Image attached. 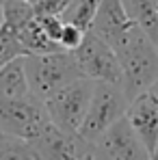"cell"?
I'll return each mask as SVG.
<instances>
[{
    "mask_svg": "<svg viewBox=\"0 0 158 160\" xmlns=\"http://www.w3.org/2000/svg\"><path fill=\"white\" fill-rule=\"evenodd\" d=\"M150 91H154V93H156V95H158V78L154 80V84H152V87H150Z\"/></svg>",
    "mask_w": 158,
    "mask_h": 160,
    "instance_id": "e0dca14e",
    "label": "cell"
},
{
    "mask_svg": "<svg viewBox=\"0 0 158 160\" xmlns=\"http://www.w3.org/2000/svg\"><path fill=\"white\" fill-rule=\"evenodd\" d=\"M0 22H2V4H0Z\"/></svg>",
    "mask_w": 158,
    "mask_h": 160,
    "instance_id": "d6986e66",
    "label": "cell"
},
{
    "mask_svg": "<svg viewBox=\"0 0 158 160\" xmlns=\"http://www.w3.org/2000/svg\"><path fill=\"white\" fill-rule=\"evenodd\" d=\"M98 4H100V0H72L61 18L65 22H72V24L80 26L82 30H89L93 18H95Z\"/></svg>",
    "mask_w": 158,
    "mask_h": 160,
    "instance_id": "4fadbf2b",
    "label": "cell"
},
{
    "mask_svg": "<svg viewBox=\"0 0 158 160\" xmlns=\"http://www.w3.org/2000/svg\"><path fill=\"white\" fill-rule=\"evenodd\" d=\"M93 158H115V160H143L150 158V152L136 136L130 121L119 117L113 121L95 141H91Z\"/></svg>",
    "mask_w": 158,
    "mask_h": 160,
    "instance_id": "52a82bcc",
    "label": "cell"
},
{
    "mask_svg": "<svg viewBox=\"0 0 158 160\" xmlns=\"http://www.w3.org/2000/svg\"><path fill=\"white\" fill-rule=\"evenodd\" d=\"M22 46L28 54H41V52H54V50H63L52 37L46 32V28L41 24L39 15H33L24 26L18 32Z\"/></svg>",
    "mask_w": 158,
    "mask_h": 160,
    "instance_id": "8fae6325",
    "label": "cell"
},
{
    "mask_svg": "<svg viewBox=\"0 0 158 160\" xmlns=\"http://www.w3.org/2000/svg\"><path fill=\"white\" fill-rule=\"evenodd\" d=\"M128 15L158 48V13L156 0H121Z\"/></svg>",
    "mask_w": 158,
    "mask_h": 160,
    "instance_id": "7c38bea8",
    "label": "cell"
},
{
    "mask_svg": "<svg viewBox=\"0 0 158 160\" xmlns=\"http://www.w3.org/2000/svg\"><path fill=\"white\" fill-rule=\"evenodd\" d=\"M134 26L136 24L128 15L121 0H100L89 30H93L98 37H102L110 48H115L126 39V35Z\"/></svg>",
    "mask_w": 158,
    "mask_h": 160,
    "instance_id": "9c48e42d",
    "label": "cell"
},
{
    "mask_svg": "<svg viewBox=\"0 0 158 160\" xmlns=\"http://www.w3.org/2000/svg\"><path fill=\"white\" fill-rule=\"evenodd\" d=\"M87 30H82L80 26L72 24V22H65L63 20V28H61V37H59V46L63 50H76L82 41Z\"/></svg>",
    "mask_w": 158,
    "mask_h": 160,
    "instance_id": "9a60e30c",
    "label": "cell"
},
{
    "mask_svg": "<svg viewBox=\"0 0 158 160\" xmlns=\"http://www.w3.org/2000/svg\"><path fill=\"white\" fill-rule=\"evenodd\" d=\"M24 56H15L0 67V98H24L33 93L24 67Z\"/></svg>",
    "mask_w": 158,
    "mask_h": 160,
    "instance_id": "30bf717a",
    "label": "cell"
},
{
    "mask_svg": "<svg viewBox=\"0 0 158 160\" xmlns=\"http://www.w3.org/2000/svg\"><path fill=\"white\" fill-rule=\"evenodd\" d=\"M74 52L84 78L91 80H106V82H121V65L115 50L106 43L102 37H98L93 30H87L80 46Z\"/></svg>",
    "mask_w": 158,
    "mask_h": 160,
    "instance_id": "8992f818",
    "label": "cell"
},
{
    "mask_svg": "<svg viewBox=\"0 0 158 160\" xmlns=\"http://www.w3.org/2000/svg\"><path fill=\"white\" fill-rule=\"evenodd\" d=\"M152 158H158V145H156V149L152 152Z\"/></svg>",
    "mask_w": 158,
    "mask_h": 160,
    "instance_id": "ac0fdd59",
    "label": "cell"
},
{
    "mask_svg": "<svg viewBox=\"0 0 158 160\" xmlns=\"http://www.w3.org/2000/svg\"><path fill=\"white\" fill-rule=\"evenodd\" d=\"M130 98L121 82L98 80L93 87V95L89 102V110L78 128V136L84 141H95L106 128L126 115Z\"/></svg>",
    "mask_w": 158,
    "mask_h": 160,
    "instance_id": "3957f363",
    "label": "cell"
},
{
    "mask_svg": "<svg viewBox=\"0 0 158 160\" xmlns=\"http://www.w3.org/2000/svg\"><path fill=\"white\" fill-rule=\"evenodd\" d=\"M113 50L119 58L121 84L130 100L154 84L158 78V48L139 26L132 28L126 39Z\"/></svg>",
    "mask_w": 158,
    "mask_h": 160,
    "instance_id": "6da1fadb",
    "label": "cell"
},
{
    "mask_svg": "<svg viewBox=\"0 0 158 160\" xmlns=\"http://www.w3.org/2000/svg\"><path fill=\"white\" fill-rule=\"evenodd\" d=\"M93 87H95V80L82 76V78H76L72 82H67L65 87L56 89L54 93H50L43 100L46 112L59 130L78 134L80 123L89 110Z\"/></svg>",
    "mask_w": 158,
    "mask_h": 160,
    "instance_id": "277c9868",
    "label": "cell"
},
{
    "mask_svg": "<svg viewBox=\"0 0 158 160\" xmlns=\"http://www.w3.org/2000/svg\"><path fill=\"white\" fill-rule=\"evenodd\" d=\"M24 67H26L30 91L41 100H46L50 93L65 87L67 82L82 78V72H80L72 50L26 54L24 56Z\"/></svg>",
    "mask_w": 158,
    "mask_h": 160,
    "instance_id": "7a4b0ae2",
    "label": "cell"
},
{
    "mask_svg": "<svg viewBox=\"0 0 158 160\" xmlns=\"http://www.w3.org/2000/svg\"><path fill=\"white\" fill-rule=\"evenodd\" d=\"M72 0H37L35 13L37 15H63V11L69 7Z\"/></svg>",
    "mask_w": 158,
    "mask_h": 160,
    "instance_id": "2e32d148",
    "label": "cell"
},
{
    "mask_svg": "<svg viewBox=\"0 0 158 160\" xmlns=\"http://www.w3.org/2000/svg\"><path fill=\"white\" fill-rule=\"evenodd\" d=\"M0 158H39V154L30 145V141L0 132Z\"/></svg>",
    "mask_w": 158,
    "mask_h": 160,
    "instance_id": "5bb4252c",
    "label": "cell"
},
{
    "mask_svg": "<svg viewBox=\"0 0 158 160\" xmlns=\"http://www.w3.org/2000/svg\"><path fill=\"white\" fill-rule=\"evenodd\" d=\"M50 123L43 100L35 93L24 98H0V132L35 141Z\"/></svg>",
    "mask_w": 158,
    "mask_h": 160,
    "instance_id": "5b68a950",
    "label": "cell"
},
{
    "mask_svg": "<svg viewBox=\"0 0 158 160\" xmlns=\"http://www.w3.org/2000/svg\"><path fill=\"white\" fill-rule=\"evenodd\" d=\"M126 119L130 121V126L152 158V152L158 145V95L150 89L136 93L128 104Z\"/></svg>",
    "mask_w": 158,
    "mask_h": 160,
    "instance_id": "ba28073f",
    "label": "cell"
}]
</instances>
